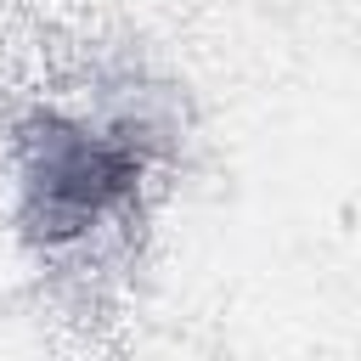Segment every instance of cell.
<instances>
[{
  "label": "cell",
  "mask_w": 361,
  "mask_h": 361,
  "mask_svg": "<svg viewBox=\"0 0 361 361\" xmlns=\"http://www.w3.org/2000/svg\"><path fill=\"white\" fill-rule=\"evenodd\" d=\"M152 175V147L141 124L39 113L23 130V220L45 248H79L135 214Z\"/></svg>",
  "instance_id": "obj_1"
}]
</instances>
